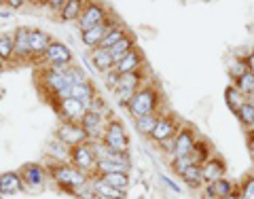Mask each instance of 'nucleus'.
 Segmentation results:
<instances>
[{
    "mask_svg": "<svg viewBox=\"0 0 254 199\" xmlns=\"http://www.w3.org/2000/svg\"><path fill=\"white\" fill-rule=\"evenodd\" d=\"M23 2H19V0H11L9 2V6H13V9H17V6H21Z\"/></svg>",
    "mask_w": 254,
    "mask_h": 199,
    "instance_id": "36",
    "label": "nucleus"
},
{
    "mask_svg": "<svg viewBox=\"0 0 254 199\" xmlns=\"http://www.w3.org/2000/svg\"><path fill=\"white\" fill-rule=\"evenodd\" d=\"M47 55H49V60H51L53 64H58V66H60V64H68L70 58H72V55H70V51H68L62 43H51L49 49H47Z\"/></svg>",
    "mask_w": 254,
    "mask_h": 199,
    "instance_id": "11",
    "label": "nucleus"
},
{
    "mask_svg": "<svg viewBox=\"0 0 254 199\" xmlns=\"http://www.w3.org/2000/svg\"><path fill=\"white\" fill-rule=\"evenodd\" d=\"M15 51V41L11 36H0V58L6 60L11 58V53Z\"/></svg>",
    "mask_w": 254,
    "mask_h": 199,
    "instance_id": "30",
    "label": "nucleus"
},
{
    "mask_svg": "<svg viewBox=\"0 0 254 199\" xmlns=\"http://www.w3.org/2000/svg\"><path fill=\"white\" fill-rule=\"evenodd\" d=\"M106 34H108V32H106V23H100V26L83 32V41H85V45H89V47H100L102 41L106 38Z\"/></svg>",
    "mask_w": 254,
    "mask_h": 199,
    "instance_id": "10",
    "label": "nucleus"
},
{
    "mask_svg": "<svg viewBox=\"0 0 254 199\" xmlns=\"http://www.w3.org/2000/svg\"><path fill=\"white\" fill-rule=\"evenodd\" d=\"M240 117L246 125H252L254 123V104H248V102H246V104L240 108Z\"/></svg>",
    "mask_w": 254,
    "mask_h": 199,
    "instance_id": "34",
    "label": "nucleus"
},
{
    "mask_svg": "<svg viewBox=\"0 0 254 199\" xmlns=\"http://www.w3.org/2000/svg\"><path fill=\"white\" fill-rule=\"evenodd\" d=\"M23 174H26V182L30 187L43 185V170L38 168V165H28V168H23Z\"/></svg>",
    "mask_w": 254,
    "mask_h": 199,
    "instance_id": "22",
    "label": "nucleus"
},
{
    "mask_svg": "<svg viewBox=\"0 0 254 199\" xmlns=\"http://www.w3.org/2000/svg\"><path fill=\"white\" fill-rule=\"evenodd\" d=\"M0 66H2V58H0Z\"/></svg>",
    "mask_w": 254,
    "mask_h": 199,
    "instance_id": "40",
    "label": "nucleus"
},
{
    "mask_svg": "<svg viewBox=\"0 0 254 199\" xmlns=\"http://www.w3.org/2000/svg\"><path fill=\"white\" fill-rule=\"evenodd\" d=\"M83 127H85L87 133L98 132V127H100V115L95 113V110H89V113H85V115H83Z\"/></svg>",
    "mask_w": 254,
    "mask_h": 199,
    "instance_id": "26",
    "label": "nucleus"
},
{
    "mask_svg": "<svg viewBox=\"0 0 254 199\" xmlns=\"http://www.w3.org/2000/svg\"><path fill=\"white\" fill-rule=\"evenodd\" d=\"M53 178L64 187H81L85 182L81 172H76L72 168H64V165L62 168H53Z\"/></svg>",
    "mask_w": 254,
    "mask_h": 199,
    "instance_id": "3",
    "label": "nucleus"
},
{
    "mask_svg": "<svg viewBox=\"0 0 254 199\" xmlns=\"http://www.w3.org/2000/svg\"><path fill=\"white\" fill-rule=\"evenodd\" d=\"M222 174H225V165H222L218 159H214V161H210L203 168V180H210V182L222 180Z\"/></svg>",
    "mask_w": 254,
    "mask_h": 199,
    "instance_id": "12",
    "label": "nucleus"
},
{
    "mask_svg": "<svg viewBox=\"0 0 254 199\" xmlns=\"http://www.w3.org/2000/svg\"><path fill=\"white\" fill-rule=\"evenodd\" d=\"M252 153H254V142H252Z\"/></svg>",
    "mask_w": 254,
    "mask_h": 199,
    "instance_id": "39",
    "label": "nucleus"
},
{
    "mask_svg": "<svg viewBox=\"0 0 254 199\" xmlns=\"http://www.w3.org/2000/svg\"><path fill=\"white\" fill-rule=\"evenodd\" d=\"M78 13H81V2H78V0H70V2H66V6H64L62 17L64 19H76Z\"/></svg>",
    "mask_w": 254,
    "mask_h": 199,
    "instance_id": "29",
    "label": "nucleus"
},
{
    "mask_svg": "<svg viewBox=\"0 0 254 199\" xmlns=\"http://www.w3.org/2000/svg\"><path fill=\"white\" fill-rule=\"evenodd\" d=\"M21 187V180L17 174H2L0 176V193H15V191H19Z\"/></svg>",
    "mask_w": 254,
    "mask_h": 199,
    "instance_id": "13",
    "label": "nucleus"
},
{
    "mask_svg": "<svg viewBox=\"0 0 254 199\" xmlns=\"http://www.w3.org/2000/svg\"><path fill=\"white\" fill-rule=\"evenodd\" d=\"M72 159H74V165L81 170H91L95 165V153H91V148L83 144L72 150Z\"/></svg>",
    "mask_w": 254,
    "mask_h": 199,
    "instance_id": "6",
    "label": "nucleus"
},
{
    "mask_svg": "<svg viewBox=\"0 0 254 199\" xmlns=\"http://www.w3.org/2000/svg\"><path fill=\"white\" fill-rule=\"evenodd\" d=\"M242 199H254V178L246 182L244 193H242Z\"/></svg>",
    "mask_w": 254,
    "mask_h": 199,
    "instance_id": "35",
    "label": "nucleus"
},
{
    "mask_svg": "<svg viewBox=\"0 0 254 199\" xmlns=\"http://www.w3.org/2000/svg\"><path fill=\"white\" fill-rule=\"evenodd\" d=\"M225 199H237V197H235V195H229V197H225Z\"/></svg>",
    "mask_w": 254,
    "mask_h": 199,
    "instance_id": "38",
    "label": "nucleus"
},
{
    "mask_svg": "<svg viewBox=\"0 0 254 199\" xmlns=\"http://www.w3.org/2000/svg\"><path fill=\"white\" fill-rule=\"evenodd\" d=\"M104 182H108L110 187H115V189H119V191H123L125 187H127V174L125 172H113V174H104V178H102Z\"/></svg>",
    "mask_w": 254,
    "mask_h": 199,
    "instance_id": "21",
    "label": "nucleus"
},
{
    "mask_svg": "<svg viewBox=\"0 0 254 199\" xmlns=\"http://www.w3.org/2000/svg\"><path fill=\"white\" fill-rule=\"evenodd\" d=\"M155 102H157V95H155L153 89H142L129 100V110H131V115L136 119L148 117L150 110L155 108Z\"/></svg>",
    "mask_w": 254,
    "mask_h": 199,
    "instance_id": "1",
    "label": "nucleus"
},
{
    "mask_svg": "<svg viewBox=\"0 0 254 199\" xmlns=\"http://www.w3.org/2000/svg\"><path fill=\"white\" fill-rule=\"evenodd\" d=\"M93 64H95V66H98L100 70H108V68L115 64V58L110 55L108 49H102V47H98V49L93 51Z\"/></svg>",
    "mask_w": 254,
    "mask_h": 199,
    "instance_id": "15",
    "label": "nucleus"
},
{
    "mask_svg": "<svg viewBox=\"0 0 254 199\" xmlns=\"http://www.w3.org/2000/svg\"><path fill=\"white\" fill-rule=\"evenodd\" d=\"M62 110H64V115H68V117H81L83 110H85V104L74 100V98H64L62 100Z\"/></svg>",
    "mask_w": 254,
    "mask_h": 199,
    "instance_id": "16",
    "label": "nucleus"
},
{
    "mask_svg": "<svg viewBox=\"0 0 254 199\" xmlns=\"http://www.w3.org/2000/svg\"><path fill=\"white\" fill-rule=\"evenodd\" d=\"M87 138L85 127H76V125H64L60 130V140L64 144H81Z\"/></svg>",
    "mask_w": 254,
    "mask_h": 199,
    "instance_id": "5",
    "label": "nucleus"
},
{
    "mask_svg": "<svg viewBox=\"0 0 254 199\" xmlns=\"http://www.w3.org/2000/svg\"><path fill=\"white\" fill-rule=\"evenodd\" d=\"M237 85H240V89L244 91V93H250V91H254V72H246L237 78Z\"/></svg>",
    "mask_w": 254,
    "mask_h": 199,
    "instance_id": "32",
    "label": "nucleus"
},
{
    "mask_svg": "<svg viewBox=\"0 0 254 199\" xmlns=\"http://www.w3.org/2000/svg\"><path fill=\"white\" fill-rule=\"evenodd\" d=\"M129 49H131V41L125 36L123 41H119V43L113 47V49H110V55H113V58H115V62H119L121 58H125V55L129 53Z\"/></svg>",
    "mask_w": 254,
    "mask_h": 199,
    "instance_id": "25",
    "label": "nucleus"
},
{
    "mask_svg": "<svg viewBox=\"0 0 254 199\" xmlns=\"http://www.w3.org/2000/svg\"><path fill=\"white\" fill-rule=\"evenodd\" d=\"M248 64H250V68H252V72H254V53L250 55V60H248Z\"/></svg>",
    "mask_w": 254,
    "mask_h": 199,
    "instance_id": "37",
    "label": "nucleus"
},
{
    "mask_svg": "<svg viewBox=\"0 0 254 199\" xmlns=\"http://www.w3.org/2000/svg\"><path fill=\"white\" fill-rule=\"evenodd\" d=\"M102 17H104V13H102L100 6L98 4H89L87 6V11H85V15L81 17V30L87 32V30H91L95 26H100Z\"/></svg>",
    "mask_w": 254,
    "mask_h": 199,
    "instance_id": "7",
    "label": "nucleus"
},
{
    "mask_svg": "<svg viewBox=\"0 0 254 199\" xmlns=\"http://www.w3.org/2000/svg\"><path fill=\"white\" fill-rule=\"evenodd\" d=\"M172 132H174V123L170 121V119H161V121H157V127L150 136H153L155 140H168L172 136Z\"/></svg>",
    "mask_w": 254,
    "mask_h": 199,
    "instance_id": "18",
    "label": "nucleus"
},
{
    "mask_svg": "<svg viewBox=\"0 0 254 199\" xmlns=\"http://www.w3.org/2000/svg\"><path fill=\"white\" fill-rule=\"evenodd\" d=\"M30 49L36 51V53L49 49V45H47V34H43L41 30H32L30 32Z\"/></svg>",
    "mask_w": 254,
    "mask_h": 199,
    "instance_id": "19",
    "label": "nucleus"
},
{
    "mask_svg": "<svg viewBox=\"0 0 254 199\" xmlns=\"http://www.w3.org/2000/svg\"><path fill=\"white\" fill-rule=\"evenodd\" d=\"M95 191H98V195H102L104 199H121V197H123L121 191L115 189V187H110L108 182H104V180H98V182H95Z\"/></svg>",
    "mask_w": 254,
    "mask_h": 199,
    "instance_id": "20",
    "label": "nucleus"
},
{
    "mask_svg": "<svg viewBox=\"0 0 254 199\" xmlns=\"http://www.w3.org/2000/svg\"><path fill=\"white\" fill-rule=\"evenodd\" d=\"M227 102L231 104V108L235 110V113H240V108L246 104L244 98H242V93L237 89H227Z\"/></svg>",
    "mask_w": 254,
    "mask_h": 199,
    "instance_id": "31",
    "label": "nucleus"
},
{
    "mask_svg": "<svg viewBox=\"0 0 254 199\" xmlns=\"http://www.w3.org/2000/svg\"><path fill=\"white\" fill-rule=\"evenodd\" d=\"M140 64V55L138 53H133V51H129L125 55V58H121L117 62V70L121 74H127V72H133V68H136Z\"/></svg>",
    "mask_w": 254,
    "mask_h": 199,
    "instance_id": "14",
    "label": "nucleus"
},
{
    "mask_svg": "<svg viewBox=\"0 0 254 199\" xmlns=\"http://www.w3.org/2000/svg\"><path fill=\"white\" fill-rule=\"evenodd\" d=\"M123 38H125V34H123V32L121 30H110L108 32V34H106V38H104V41H102V49H113V47L119 43V41H123Z\"/></svg>",
    "mask_w": 254,
    "mask_h": 199,
    "instance_id": "28",
    "label": "nucleus"
},
{
    "mask_svg": "<svg viewBox=\"0 0 254 199\" xmlns=\"http://www.w3.org/2000/svg\"><path fill=\"white\" fill-rule=\"evenodd\" d=\"M15 51H17L19 58H23L28 51H32L30 49V32L28 30H23V28L17 30V38H15Z\"/></svg>",
    "mask_w": 254,
    "mask_h": 199,
    "instance_id": "17",
    "label": "nucleus"
},
{
    "mask_svg": "<svg viewBox=\"0 0 254 199\" xmlns=\"http://www.w3.org/2000/svg\"><path fill=\"white\" fill-rule=\"evenodd\" d=\"M182 176H185V180L189 182V185H199V182L203 180V170L197 168V165H190V168H187L185 172H182Z\"/></svg>",
    "mask_w": 254,
    "mask_h": 199,
    "instance_id": "27",
    "label": "nucleus"
},
{
    "mask_svg": "<svg viewBox=\"0 0 254 199\" xmlns=\"http://www.w3.org/2000/svg\"><path fill=\"white\" fill-rule=\"evenodd\" d=\"M47 83L53 87L55 93L64 95V98H70V91H72V78L53 70V72H47Z\"/></svg>",
    "mask_w": 254,
    "mask_h": 199,
    "instance_id": "4",
    "label": "nucleus"
},
{
    "mask_svg": "<svg viewBox=\"0 0 254 199\" xmlns=\"http://www.w3.org/2000/svg\"><path fill=\"white\" fill-rule=\"evenodd\" d=\"M195 148V142H193V136H190V132H180L176 142H174V153H176V157H189L190 153H193Z\"/></svg>",
    "mask_w": 254,
    "mask_h": 199,
    "instance_id": "8",
    "label": "nucleus"
},
{
    "mask_svg": "<svg viewBox=\"0 0 254 199\" xmlns=\"http://www.w3.org/2000/svg\"><path fill=\"white\" fill-rule=\"evenodd\" d=\"M106 146L115 153H125L127 150V136L123 132L121 123H110L108 130H106Z\"/></svg>",
    "mask_w": 254,
    "mask_h": 199,
    "instance_id": "2",
    "label": "nucleus"
},
{
    "mask_svg": "<svg viewBox=\"0 0 254 199\" xmlns=\"http://www.w3.org/2000/svg\"><path fill=\"white\" fill-rule=\"evenodd\" d=\"M155 127H157V119H153L150 115L138 119V130H140L142 133H153Z\"/></svg>",
    "mask_w": 254,
    "mask_h": 199,
    "instance_id": "33",
    "label": "nucleus"
},
{
    "mask_svg": "<svg viewBox=\"0 0 254 199\" xmlns=\"http://www.w3.org/2000/svg\"><path fill=\"white\" fill-rule=\"evenodd\" d=\"M140 83V74L138 72H127V74H121L115 81V87H117V91L119 93H123V95H129L133 89L138 87Z\"/></svg>",
    "mask_w": 254,
    "mask_h": 199,
    "instance_id": "9",
    "label": "nucleus"
},
{
    "mask_svg": "<svg viewBox=\"0 0 254 199\" xmlns=\"http://www.w3.org/2000/svg\"><path fill=\"white\" fill-rule=\"evenodd\" d=\"M208 193L210 195H216L220 199H225V197L231 195V182H229V180H216V182H212V187H210Z\"/></svg>",
    "mask_w": 254,
    "mask_h": 199,
    "instance_id": "23",
    "label": "nucleus"
},
{
    "mask_svg": "<svg viewBox=\"0 0 254 199\" xmlns=\"http://www.w3.org/2000/svg\"><path fill=\"white\" fill-rule=\"evenodd\" d=\"M91 87L87 85V83H83V85H72V91H70V98H74V100H78V102H85L91 98Z\"/></svg>",
    "mask_w": 254,
    "mask_h": 199,
    "instance_id": "24",
    "label": "nucleus"
}]
</instances>
